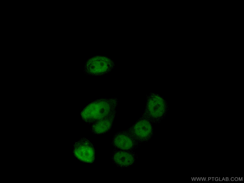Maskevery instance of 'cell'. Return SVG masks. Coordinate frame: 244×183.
Returning a JSON list of instances; mask_svg holds the SVG:
<instances>
[{
    "label": "cell",
    "mask_w": 244,
    "mask_h": 183,
    "mask_svg": "<svg viewBox=\"0 0 244 183\" xmlns=\"http://www.w3.org/2000/svg\"><path fill=\"white\" fill-rule=\"evenodd\" d=\"M109 102L104 100L95 101L88 105L81 112L83 119L88 123H93L105 119L112 109Z\"/></svg>",
    "instance_id": "6da1fadb"
},
{
    "label": "cell",
    "mask_w": 244,
    "mask_h": 183,
    "mask_svg": "<svg viewBox=\"0 0 244 183\" xmlns=\"http://www.w3.org/2000/svg\"><path fill=\"white\" fill-rule=\"evenodd\" d=\"M73 153L77 158L84 162L91 163L94 160V148L92 143L86 138H82L75 143Z\"/></svg>",
    "instance_id": "7a4b0ae2"
},
{
    "label": "cell",
    "mask_w": 244,
    "mask_h": 183,
    "mask_svg": "<svg viewBox=\"0 0 244 183\" xmlns=\"http://www.w3.org/2000/svg\"><path fill=\"white\" fill-rule=\"evenodd\" d=\"M112 63L105 57L96 56L90 59L86 66L89 72L94 74L105 72L113 66Z\"/></svg>",
    "instance_id": "3957f363"
},
{
    "label": "cell",
    "mask_w": 244,
    "mask_h": 183,
    "mask_svg": "<svg viewBox=\"0 0 244 183\" xmlns=\"http://www.w3.org/2000/svg\"><path fill=\"white\" fill-rule=\"evenodd\" d=\"M165 105L163 100L160 97L154 96L148 101L147 110L150 116L154 118H159L165 112Z\"/></svg>",
    "instance_id": "277c9868"
},
{
    "label": "cell",
    "mask_w": 244,
    "mask_h": 183,
    "mask_svg": "<svg viewBox=\"0 0 244 183\" xmlns=\"http://www.w3.org/2000/svg\"><path fill=\"white\" fill-rule=\"evenodd\" d=\"M152 127L150 123L147 120H142L138 122L131 130V133L137 140H142L146 139L150 135Z\"/></svg>",
    "instance_id": "5b68a950"
},
{
    "label": "cell",
    "mask_w": 244,
    "mask_h": 183,
    "mask_svg": "<svg viewBox=\"0 0 244 183\" xmlns=\"http://www.w3.org/2000/svg\"><path fill=\"white\" fill-rule=\"evenodd\" d=\"M113 158L117 164L123 166L131 165L134 161V158L131 154L123 151L115 152L113 155Z\"/></svg>",
    "instance_id": "8992f818"
},
{
    "label": "cell",
    "mask_w": 244,
    "mask_h": 183,
    "mask_svg": "<svg viewBox=\"0 0 244 183\" xmlns=\"http://www.w3.org/2000/svg\"><path fill=\"white\" fill-rule=\"evenodd\" d=\"M113 143L117 147L123 150L131 149L133 145V142L128 136L123 134L117 135L114 137Z\"/></svg>",
    "instance_id": "52a82bcc"
},
{
    "label": "cell",
    "mask_w": 244,
    "mask_h": 183,
    "mask_svg": "<svg viewBox=\"0 0 244 183\" xmlns=\"http://www.w3.org/2000/svg\"><path fill=\"white\" fill-rule=\"evenodd\" d=\"M112 122L110 119L106 118L98 121L94 123L91 127L92 131L97 134L104 133L110 128Z\"/></svg>",
    "instance_id": "ba28073f"
}]
</instances>
